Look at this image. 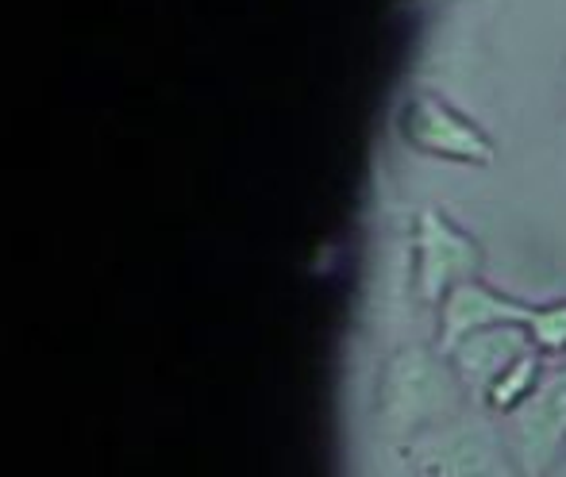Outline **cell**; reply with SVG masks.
<instances>
[{
	"mask_svg": "<svg viewBox=\"0 0 566 477\" xmlns=\"http://www.w3.org/2000/svg\"><path fill=\"white\" fill-rule=\"evenodd\" d=\"M563 116H566V70H563Z\"/></svg>",
	"mask_w": 566,
	"mask_h": 477,
	"instance_id": "obj_11",
	"label": "cell"
},
{
	"mask_svg": "<svg viewBox=\"0 0 566 477\" xmlns=\"http://www.w3.org/2000/svg\"><path fill=\"white\" fill-rule=\"evenodd\" d=\"M501 435L524 477H552L566 455V358L547 362L539 385L501 420Z\"/></svg>",
	"mask_w": 566,
	"mask_h": 477,
	"instance_id": "obj_4",
	"label": "cell"
},
{
	"mask_svg": "<svg viewBox=\"0 0 566 477\" xmlns=\"http://www.w3.org/2000/svg\"><path fill=\"white\" fill-rule=\"evenodd\" d=\"M485 269V251L443 209L428 204L412 224V293L420 305L440 308L451 289L478 282Z\"/></svg>",
	"mask_w": 566,
	"mask_h": 477,
	"instance_id": "obj_3",
	"label": "cell"
},
{
	"mask_svg": "<svg viewBox=\"0 0 566 477\" xmlns=\"http://www.w3.org/2000/svg\"><path fill=\"white\" fill-rule=\"evenodd\" d=\"M528 339L547 362H559L566 358V297L559 300H544V305H532L528 316Z\"/></svg>",
	"mask_w": 566,
	"mask_h": 477,
	"instance_id": "obj_9",
	"label": "cell"
},
{
	"mask_svg": "<svg viewBox=\"0 0 566 477\" xmlns=\"http://www.w3.org/2000/svg\"><path fill=\"white\" fill-rule=\"evenodd\" d=\"M528 351H536V347H532L524 324H497V328L474 331V336H467L462 343H454L451 351H443V354L451 358L454 373H459L470 401L482 404V396L490 393L493 381Z\"/></svg>",
	"mask_w": 566,
	"mask_h": 477,
	"instance_id": "obj_7",
	"label": "cell"
},
{
	"mask_svg": "<svg viewBox=\"0 0 566 477\" xmlns=\"http://www.w3.org/2000/svg\"><path fill=\"white\" fill-rule=\"evenodd\" d=\"M417 477H524L516 470L501 424L485 416H454L405 447Z\"/></svg>",
	"mask_w": 566,
	"mask_h": 477,
	"instance_id": "obj_2",
	"label": "cell"
},
{
	"mask_svg": "<svg viewBox=\"0 0 566 477\" xmlns=\"http://www.w3.org/2000/svg\"><path fill=\"white\" fill-rule=\"evenodd\" d=\"M528 316L532 300H521L478 277V282L451 289L443 305L436 308V347L451 351L454 343H462L474 331L497 328V324H528Z\"/></svg>",
	"mask_w": 566,
	"mask_h": 477,
	"instance_id": "obj_6",
	"label": "cell"
},
{
	"mask_svg": "<svg viewBox=\"0 0 566 477\" xmlns=\"http://www.w3.org/2000/svg\"><path fill=\"white\" fill-rule=\"evenodd\" d=\"M467 401V389L440 347H401L386 358L378 373L374 412L381 432L409 447L424 432L462 416Z\"/></svg>",
	"mask_w": 566,
	"mask_h": 477,
	"instance_id": "obj_1",
	"label": "cell"
},
{
	"mask_svg": "<svg viewBox=\"0 0 566 477\" xmlns=\"http://www.w3.org/2000/svg\"><path fill=\"white\" fill-rule=\"evenodd\" d=\"M544 370H547V358L539 354V351L521 354L513 365H509L505 373H501L497 381H493L490 393L482 396V404H478V409H482L485 416H501V420H505L509 412L521 409L524 396H528L532 389L539 385V378H544Z\"/></svg>",
	"mask_w": 566,
	"mask_h": 477,
	"instance_id": "obj_8",
	"label": "cell"
},
{
	"mask_svg": "<svg viewBox=\"0 0 566 477\" xmlns=\"http://www.w3.org/2000/svg\"><path fill=\"white\" fill-rule=\"evenodd\" d=\"M552 477H566V455L559 458V466H555V470H552Z\"/></svg>",
	"mask_w": 566,
	"mask_h": 477,
	"instance_id": "obj_10",
	"label": "cell"
},
{
	"mask_svg": "<svg viewBox=\"0 0 566 477\" xmlns=\"http://www.w3.org/2000/svg\"><path fill=\"white\" fill-rule=\"evenodd\" d=\"M397 127H401V139L428 158H440V162H454V166H474V170L493 162L490 135L470 116H462L451 100H443L440 93H412L401 105Z\"/></svg>",
	"mask_w": 566,
	"mask_h": 477,
	"instance_id": "obj_5",
	"label": "cell"
}]
</instances>
